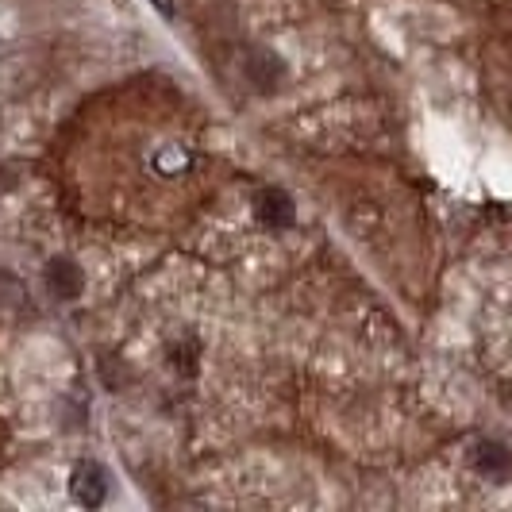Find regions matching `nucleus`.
<instances>
[{
	"label": "nucleus",
	"instance_id": "obj_1",
	"mask_svg": "<svg viewBox=\"0 0 512 512\" xmlns=\"http://www.w3.org/2000/svg\"><path fill=\"white\" fill-rule=\"evenodd\" d=\"M104 493H108V482H104V470L97 462H81L74 470V497L81 505H89V509H97L104 501Z\"/></svg>",
	"mask_w": 512,
	"mask_h": 512
},
{
	"label": "nucleus",
	"instance_id": "obj_3",
	"mask_svg": "<svg viewBox=\"0 0 512 512\" xmlns=\"http://www.w3.org/2000/svg\"><path fill=\"white\" fill-rule=\"evenodd\" d=\"M474 466H478L486 478H501V474H509L512 455L501 443H482V447L474 451Z\"/></svg>",
	"mask_w": 512,
	"mask_h": 512
},
{
	"label": "nucleus",
	"instance_id": "obj_4",
	"mask_svg": "<svg viewBox=\"0 0 512 512\" xmlns=\"http://www.w3.org/2000/svg\"><path fill=\"white\" fill-rule=\"evenodd\" d=\"M258 212H262L266 224H278V228L293 220V205H289V197L278 193V189H266V193L258 197Z\"/></svg>",
	"mask_w": 512,
	"mask_h": 512
},
{
	"label": "nucleus",
	"instance_id": "obj_5",
	"mask_svg": "<svg viewBox=\"0 0 512 512\" xmlns=\"http://www.w3.org/2000/svg\"><path fill=\"white\" fill-rule=\"evenodd\" d=\"M154 8H158L162 16H174V4H170V0H154Z\"/></svg>",
	"mask_w": 512,
	"mask_h": 512
},
{
	"label": "nucleus",
	"instance_id": "obj_2",
	"mask_svg": "<svg viewBox=\"0 0 512 512\" xmlns=\"http://www.w3.org/2000/svg\"><path fill=\"white\" fill-rule=\"evenodd\" d=\"M47 285H51L54 297H62V301H74L77 293H81V270H77L70 258H54L51 266H47Z\"/></svg>",
	"mask_w": 512,
	"mask_h": 512
}]
</instances>
